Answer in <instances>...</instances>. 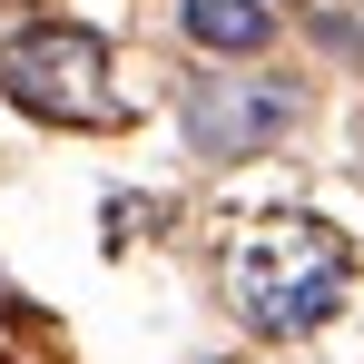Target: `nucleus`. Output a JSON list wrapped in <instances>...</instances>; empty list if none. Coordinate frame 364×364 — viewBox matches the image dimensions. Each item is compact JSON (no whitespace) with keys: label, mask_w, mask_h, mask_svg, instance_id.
I'll return each instance as SVG.
<instances>
[{"label":"nucleus","mask_w":364,"mask_h":364,"mask_svg":"<svg viewBox=\"0 0 364 364\" xmlns=\"http://www.w3.org/2000/svg\"><path fill=\"white\" fill-rule=\"evenodd\" d=\"M178 128L197 158L227 168V158H256V148H276L296 128V89H276V79H187Z\"/></svg>","instance_id":"3"},{"label":"nucleus","mask_w":364,"mask_h":364,"mask_svg":"<svg viewBox=\"0 0 364 364\" xmlns=\"http://www.w3.org/2000/svg\"><path fill=\"white\" fill-rule=\"evenodd\" d=\"M178 30L197 40V50H227V60H246V50H266L276 10H266V0H178Z\"/></svg>","instance_id":"4"},{"label":"nucleus","mask_w":364,"mask_h":364,"mask_svg":"<svg viewBox=\"0 0 364 364\" xmlns=\"http://www.w3.org/2000/svg\"><path fill=\"white\" fill-rule=\"evenodd\" d=\"M227 305L256 335H305L345 305V246L315 217H246L227 237Z\"/></svg>","instance_id":"1"},{"label":"nucleus","mask_w":364,"mask_h":364,"mask_svg":"<svg viewBox=\"0 0 364 364\" xmlns=\"http://www.w3.org/2000/svg\"><path fill=\"white\" fill-rule=\"evenodd\" d=\"M0 99L30 109L50 128H109L119 119V89H109V40L79 30V20H30L0 40Z\"/></svg>","instance_id":"2"}]
</instances>
